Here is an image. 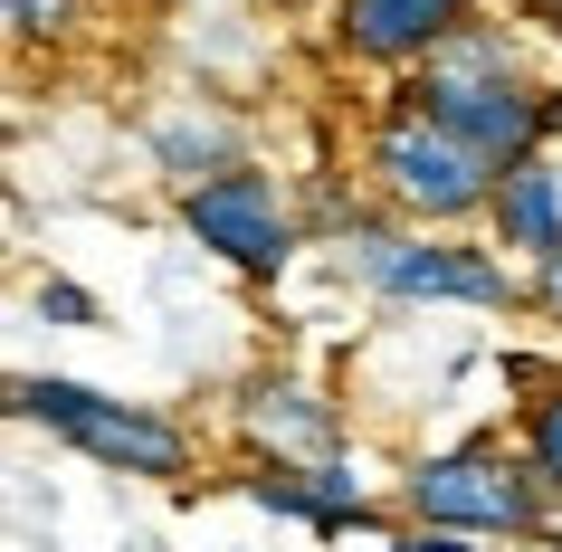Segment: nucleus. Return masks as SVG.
I'll return each mask as SVG.
<instances>
[{"label":"nucleus","mask_w":562,"mask_h":552,"mask_svg":"<svg viewBox=\"0 0 562 552\" xmlns=\"http://www.w3.org/2000/svg\"><path fill=\"white\" fill-rule=\"evenodd\" d=\"M401 95L419 115H439L458 144H476L496 172H515L525 153H553V87L525 77V38L505 20H468L439 58H419L401 77Z\"/></svg>","instance_id":"nucleus-1"},{"label":"nucleus","mask_w":562,"mask_h":552,"mask_svg":"<svg viewBox=\"0 0 562 552\" xmlns=\"http://www.w3.org/2000/svg\"><path fill=\"white\" fill-rule=\"evenodd\" d=\"M486 238H496L505 258H525V267L562 258V162H553V153H525V162L496 181Z\"/></svg>","instance_id":"nucleus-10"},{"label":"nucleus","mask_w":562,"mask_h":552,"mask_svg":"<svg viewBox=\"0 0 562 552\" xmlns=\"http://www.w3.org/2000/svg\"><path fill=\"white\" fill-rule=\"evenodd\" d=\"M248 162V144H238V115H220V105H172V115L153 124V172L172 181V191H191V181L210 172H238Z\"/></svg>","instance_id":"nucleus-11"},{"label":"nucleus","mask_w":562,"mask_h":552,"mask_svg":"<svg viewBox=\"0 0 562 552\" xmlns=\"http://www.w3.org/2000/svg\"><path fill=\"white\" fill-rule=\"evenodd\" d=\"M344 277L382 295V305H468V315H505L515 277H505L496 238H458V229H411V219H344L334 229Z\"/></svg>","instance_id":"nucleus-4"},{"label":"nucleus","mask_w":562,"mask_h":552,"mask_svg":"<svg viewBox=\"0 0 562 552\" xmlns=\"http://www.w3.org/2000/svg\"><path fill=\"white\" fill-rule=\"evenodd\" d=\"M38 315H48V324H95V295L67 286V277H48V286H38Z\"/></svg>","instance_id":"nucleus-15"},{"label":"nucleus","mask_w":562,"mask_h":552,"mask_svg":"<svg viewBox=\"0 0 562 552\" xmlns=\"http://www.w3.org/2000/svg\"><path fill=\"white\" fill-rule=\"evenodd\" d=\"M238 438H248V458L315 466V458H344V409H334L325 381H305V372H258L248 401H238Z\"/></svg>","instance_id":"nucleus-8"},{"label":"nucleus","mask_w":562,"mask_h":552,"mask_svg":"<svg viewBox=\"0 0 562 552\" xmlns=\"http://www.w3.org/2000/svg\"><path fill=\"white\" fill-rule=\"evenodd\" d=\"M401 515L411 523H448V533H486V543H553L562 505L543 495V476L525 466V448L505 438H458V448H429L401 476Z\"/></svg>","instance_id":"nucleus-5"},{"label":"nucleus","mask_w":562,"mask_h":552,"mask_svg":"<svg viewBox=\"0 0 562 552\" xmlns=\"http://www.w3.org/2000/svg\"><path fill=\"white\" fill-rule=\"evenodd\" d=\"M238 495L267 505V515H286V523H315V533H353V523H372V486L353 476V458H315V466L248 458V466H238Z\"/></svg>","instance_id":"nucleus-9"},{"label":"nucleus","mask_w":562,"mask_h":552,"mask_svg":"<svg viewBox=\"0 0 562 552\" xmlns=\"http://www.w3.org/2000/svg\"><path fill=\"white\" fill-rule=\"evenodd\" d=\"M382 552H505V543H486V533H448V523H401Z\"/></svg>","instance_id":"nucleus-14"},{"label":"nucleus","mask_w":562,"mask_h":552,"mask_svg":"<svg viewBox=\"0 0 562 552\" xmlns=\"http://www.w3.org/2000/svg\"><path fill=\"white\" fill-rule=\"evenodd\" d=\"M468 20H476V0H325L334 58L382 67V77H411L419 58H439Z\"/></svg>","instance_id":"nucleus-7"},{"label":"nucleus","mask_w":562,"mask_h":552,"mask_svg":"<svg viewBox=\"0 0 562 552\" xmlns=\"http://www.w3.org/2000/svg\"><path fill=\"white\" fill-rule=\"evenodd\" d=\"M267 10H305V0H267Z\"/></svg>","instance_id":"nucleus-18"},{"label":"nucleus","mask_w":562,"mask_h":552,"mask_svg":"<svg viewBox=\"0 0 562 552\" xmlns=\"http://www.w3.org/2000/svg\"><path fill=\"white\" fill-rule=\"evenodd\" d=\"M515 448H525V466L543 476V495L562 505V372L533 381V401L515 409Z\"/></svg>","instance_id":"nucleus-12"},{"label":"nucleus","mask_w":562,"mask_h":552,"mask_svg":"<svg viewBox=\"0 0 562 552\" xmlns=\"http://www.w3.org/2000/svg\"><path fill=\"white\" fill-rule=\"evenodd\" d=\"M525 305H533V315H553V324H562V258H543V267L525 277Z\"/></svg>","instance_id":"nucleus-16"},{"label":"nucleus","mask_w":562,"mask_h":552,"mask_svg":"<svg viewBox=\"0 0 562 552\" xmlns=\"http://www.w3.org/2000/svg\"><path fill=\"white\" fill-rule=\"evenodd\" d=\"M553 552H562V523H553Z\"/></svg>","instance_id":"nucleus-19"},{"label":"nucleus","mask_w":562,"mask_h":552,"mask_svg":"<svg viewBox=\"0 0 562 552\" xmlns=\"http://www.w3.org/2000/svg\"><path fill=\"white\" fill-rule=\"evenodd\" d=\"M0 20H10L20 48H67L77 20H87V0H0Z\"/></svg>","instance_id":"nucleus-13"},{"label":"nucleus","mask_w":562,"mask_h":552,"mask_svg":"<svg viewBox=\"0 0 562 552\" xmlns=\"http://www.w3.org/2000/svg\"><path fill=\"white\" fill-rule=\"evenodd\" d=\"M10 419L67 438L77 458H95L105 476H153V486H181L201 466V429L172 419L153 401H115V391H87L67 372H20L10 381Z\"/></svg>","instance_id":"nucleus-3"},{"label":"nucleus","mask_w":562,"mask_h":552,"mask_svg":"<svg viewBox=\"0 0 562 552\" xmlns=\"http://www.w3.org/2000/svg\"><path fill=\"white\" fill-rule=\"evenodd\" d=\"M496 181H505L496 162L476 144H458L439 115H419L411 95H391L372 115V134H362V191H372V210L411 219V229H468V219H486Z\"/></svg>","instance_id":"nucleus-2"},{"label":"nucleus","mask_w":562,"mask_h":552,"mask_svg":"<svg viewBox=\"0 0 562 552\" xmlns=\"http://www.w3.org/2000/svg\"><path fill=\"white\" fill-rule=\"evenodd\" d=\"M543 30H553V38H562V0H543Z\"/></svg>","instance_id":"nucleus-17"},{"label":"nucleus","mask_w":562,"mask_h":552,"mask_svg":"<svg viewBox=\"0 0 562 552\" xmlns=\"http://www.w3.org/2000/svg\"><path fill=\"white\" fill-rule=\"evenodd\" d=\"M172 219L220 267H238V277H286L296 248H305V219H296L286 181L267 172V162H238V172H210L191 191H172Z\"/></svg>","instance_id":"nucleus-6"}]
</instances>
